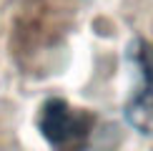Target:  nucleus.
<instances>
[{"instance_id":"nucleus-2","label":"nucleus","mask_w":153,"mask_h":151,"mask_svg":"<svg viewBox=\"0 0 153 151\" xmlns=\"http://www.w3.org/2000/svg\"><path fill=\"white\" fill-rule=\"evenodd\" d=\"M128 61L136 66L138 88L126 103V121L141 134H153V53L146 40L136 38L128 43Z\"/></svg>"},{"instance_id":"nucleus-1","label":"nucleus","mask_w":153,"mask_h":151,"mask_svg":"<svg viewBox=\"0 0 153 151\" xmlns=\"http://www.w3.org/2000/svg\"><path fill=\"white\" fill-rule=\"evenodd\" d=\"M38 129L53 151H85L93 116L73 108L65 98H48L38 111Z\"/></svg>"}]
</instances>
